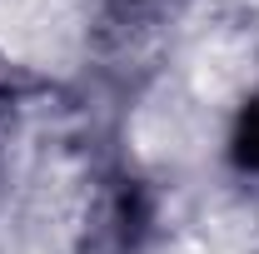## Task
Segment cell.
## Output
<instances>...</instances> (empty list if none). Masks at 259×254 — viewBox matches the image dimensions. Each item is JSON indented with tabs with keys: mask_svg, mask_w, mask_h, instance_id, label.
Masks as SVG:
<instances>
[{
	"mask_svg": "<svg viewBox=\"0 0 259 254\" xmlns=\"http://www.w3.org/2000/svg\"><path fill=\"white\" fill-rule=\"evenodd\" d=\"M155 224V204L140 180H115L85 220V254H140Z\"/></svg>",
	"mask_w": 259,
	"mask_h": 254,
	"instance_id": "cell-1",
	"label": "cell"
},
{
	"mask_svg": "<svg viewBox=\"0 0 259 254\" xmlns=\"http://www.w3.org/2000/svg\"><path fill=\"white\" fill-rule=\"evenodd\" d=\"M229 164L239 175H259V90L244 95V105L234 110V125H229Z\"/></svg>",
	"mask_w": 259,
	"mask_h": 254,
	"instance_id": "cell-2",
	"label": "cell"
}]
</instances>
